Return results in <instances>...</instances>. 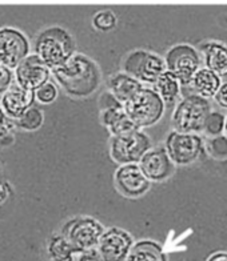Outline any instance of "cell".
I'll return each mask as SVG.
<instances>
[{
	"label": "cell",
	"mask_w": 227,
	"mask_h": 261,
	"mask_svg": "<svg viewBox=\"0 0 227 261\" xmlns=\"http://www.w3.org/2000/svg\"><path fill=\"white\" fill-rule=\"evenodd\" d=\"M165 71V60L146 49H135L123 60V72L132 76L142 84H155Z\"/></svg>",
	"instance_id": "6"
},
{
	"label": "cell",
	"mask_w": 227,
	"mask_h": 261,
	"mask_svg": "<svg viewBox=\"0 0 227 261\" xmlns=\"http://www.w3.org/2000/svg\"><path fill=\"white\" fill-rule=\"evenodd\" d=\"M11 193V187L7 181L0 179V205H3L8 200Z\"/></svg>",
	"instance_id": "32"
},
{
	"label": "cell",
	"mask_w": 227,
	"mask_h": 261,
	"mask_svg": "<svg viewBox=\"0 0 227 261\" xmlns=\"http://www.w3.org/2000/svg\"><path fill=\"white\" fill-rule=\"evenodd\" d=\"M207 261H227V253L226 252H217V253L211 254Z\"/></svg>",
	"instance_id": "33"
},
{
	"label": "cell",
	"mask_w": 227,
	"mask_h": 261,
	"mask_svg": "<svg viewBox=\"0 0 227 261\" xmlns=\"http://www.w3.org/2000/svg\"><path fill=\"white\" fill-rule=\"evenodd\" d=\"M166 71L176 77L180 86H190L196 71L200 68V56L189 44H176L167 51Z\"/></svg>",
	"instance_id": "8"
},
{
	"label": "cell",
	"mask_w": 227,
	"mask_h": 261,
	"mask_svg": "<svg viewBox=\"0 0 227 261\" xmlns=\"http://www.w3.org/2000/svg\"><path fill=\"white\" fill-rule=\"evenodd\" d=\"M34 54L50 69L58 68L75 54V40L65 28L51 25L38 34L34 43Z\"/></svg>",
	"instance_id": "2"
},
{
	"label": "cell",
	"mask_w": 227,
	"mask_h": 261,
	"mask_svg": "<svg viewBox=\"0 0 227 261\" xmlns=\"http://www.w3.org/2000/svg\"><path fill=\"white\" fill-rule=\"evenodd\" d=\"M76 249L63 234H54L47 243V253L51 261H74Z\"/></svg>",
	"instance_id": "22"
},
{
	"label": "cell",
	"mask_w": 227,
	"mask_h": 261,
	"mask_svg": "<svg viewBox=\"0 0 227 261\" xmlns=\"http://www.w3.org/2000/svg\"><path fill=\"white\" fill-rule=\"evenodd\" d=\"M99 119L100 123L110 130L111 136H118V135H123L131 132V130L138 129L126 114L123 104L100 110Z\"/></svg>",
	"instance_id": "17"
},
{
	"label": "cell",
	"mask_w": 227,
	"mask_h": 261,
	"mask_svg": "<svg viewBox=\"0 0 227 261\" xmlns=\"http://www.w3.org/2000/svg\"><path fill=\"white\" fill-rule=\"evenodd\" d=\"M150 148L151 140L141 129L111 136L110 139V156L119 165L138 164Z\"/></svg>",
	"instance_id": "5"
},
{
	"label": "cell",
	"mask_w": 227,
	"mask_h": 261,
	"mask_svg": "<svg viewBox=\"0 0 227 261\" xmlns=\"http://www.w3.org/2000/svg\"><path fill=\"white\" fill-rule=\"evenodd\" d=\"M114 180L119 193L130 199L143 196L151 186L138 164L119 165V168L115 171Z\"/></svg>",
	"instance_id": "14"
},
{
	"label": "cell",
	"mask_w": 227,
	"mask_h": 261,
	"mask_svg": "<svg viewBox=\"0 0 227 261\" xmlns=\"http://www.w3.org/2000/svg\"><path fill=\"white\" fill-rule=\"evenodd\" d=\"M143 87L145 86L141 82L124 72L114 73L107 80V91L123 106L128 100L132 99Z\"/></svg>",
	"instance_id": "16"
},
{
	"label": "cell",
	"mask_w": 227,
	"mask_h": 261,
	"mask_svg": "<svg viewBox=\"0 0 227 261\" xmlns=\"http://www.w3.org/2000/svg\"><path fill=\"white\" fill-rule=\"evenodd\" d=\"M14 128L15 123L12 120H10V119L4 115L3 110H2V107H0V143H2L4 139L10 136Z\"/></svg>",
	"instance_id": "29"
},
{
	"label": "cell",
	"mask_w": 227,
	"mask_h": 261,
	"mask_svg": "<svg viewBox=\"0 0 227 261\" xmlns=\"http://www.w3.org/2000/svg\"><path fill=\"white\" fill-rule=\"evenodd\" d=\"M123 107L130 120L138 129L151 127L158 123L165 114V104L161 96L148 87H143Z\"/></svg>",
	"instance_id": "4"
},
{
	"label": "cell",
	"mask_w": 227,
	"mask_h": 261,
	"mask_svg": "<svg viewBox=\"0 0 227 261\" xmlns=\"http://www.w3.org/2000/svg\"><path fill=\"white\" fill-rule=\"evenodd\" d=\"M117 16L110 10L99 11L93 17L94 28L102 32H108L111 30H114L115 25H117Z\"/></svg>",
	"instance_id": "24"
},
{
	"label": "cell",
	"mask_w": 227,
	"mask_h": 261,
	"mask_svg": "<svg viewBox=\"0 0 227 261\" xmlns=\"http://www.w3.org/2000/svg\"><path fill=\"white\" fill-rule=\"evenodd\" d=\"M104 227L97 219L88 216H78L65 221L60 229V234L79 251L94 249L98 247Z\"/></svg>",
	"instance_id": "7"
},
{
	"label": "cell",
	"mask_w": 227,
	"mask_h": 261,
	"mask_svg": "<svg viewBox=\"0 0 227 261\" xmlns=\"http://www.w3.org/2000/svg\"><path fill=\"white\" fill-rule=\"evenodd\" d=\"M14 83V71L0 64V96H2Z\"/></svg>",
	"instance_id": "28"
},
{
	"label": "cell",
	"mask_w": 227,
	"mask_h": 261,
	"mask_svg": "<svg viewBox=\"0 0 227 261\" xmlns=\"http://www.w3.org/2000/svg\"><path fill=\"white\" fill-rule=\"evenodd\" d=\"M190 86L193 87V90L195 91V95L207 99V97L214 96L217 93L220 86V77L209 68L203 67V68H199L196 71Z\"/></svg>",
	"instance_id": "19"
},
{
	"label": "cell",
	"mask_w": 227,
	"mask_h": 261,
	"mask_svg": "<svg viewBox=\"0 0 227 261\" xmlns=\"http://www.w3.org/2000/svg\"><path fill=\"white\" fill-rule=\"evenodd\" d=\"M207 149L215 159L227 158V139L224 136H214L207 143Z\"/></svg>",
	"instance_id": "27"
},
{
	"label": "cell",
	"mask_w": 227,
	"mask_h": 261,
	"mask_svg": "<svg viewBox=\"0 0 227 261\" xmlns=\"http://www.w3.org/2000/svg\"><path fill=\"white\" fill-rule=\"evenodd\" d=\"M126 261H167L163 248L152 240L134 243Z\"/></svg>",
	"instance_id": "20"
},
{
	"label": "cell",
	"mask_w": 227,
	"mask_h": 261,
	"mask_svg": "<svg viewBox=\"0 0 227 261\" xmlns=\"http://www.w3.org/2000/svg\"><path fill=\"white\" fill-rule=\"evenodd\" d=\"M223 130H224V138L227 139V116L224 117V128H223Z\"/></svg>",
	"instance_id": "34"
},
{
	"label": "cell",
	"mask_w": 227,
	"mask_h": 261,
	"mask_svg": "<svg viewBox=\"0 0 227 261\" xmlns=\"http://www.w3.org/2000/svg\"><path fill=\"white\" fill-rule=\"evenodd\" d=\"M14 123L15 127L20 128V129L36 130L44 123V114L38 107H32L20 119H17Z\"/></svg>",
	"instance_id": "23"
},
{
	"label": "cell",
	"mask_w": 227,
	"mask_h": 261,
	"mask_svg": "<svg viewBox=\"0 0 227 261\" xmlns=\"http://www.w3.org/2000/svg\"><path fill=\"white\" fill-rule=\"evenodd\" d=\"M154 86L155 92L161 96L165 107H171L175 104L179 93H180V84H179L175 76L171 75L169 71H165L155 82Z\"/></svg>",
	"instance_id": "21"
},
{
	"label": "cell",
	"mask_w": 227,
	"mask_h": 261,
	"mask_svg": "<svg viewBox=\"0 0 227 261\" xmlns=\"http://www.w3.org/2000/svg\"><path fill=\"white\" fill-rule=\"evenodd\" d=\"M0 173H2V167H0Z\"/></svg>",
	"instance_id": "35"
},
{
	"label": "cell",
	"mask_w": 227,
	"mask_h": 261,
	"mask_svg": "<svg viewBox=\"0 0 227 261\" xmlns=\"http://www.w3.org/2000/svg\"><path fill=\"white\" fill-rule=\"evenodd\" d=\"M35 100L40 104H51L58 99L59 91L55 83L47 82L35 91Z\"/></svg>",
	"instance_id": "25"
},
{
	"label": "cell",
	"mask_w": 227,
	"mask_h": 261,
	"mask_svg": "<svg viewBox=\"0 0 227 261\" xmlns=\"http://www.w3.org/2000/svg\"><path fill=\"white\" fill-rule=\"evenodd\" d=\"M215 97V101L219 104L222 108L227 110V76L224 77V80L220 83L219 88H218L217 93L214 95Z\"/></svg>",
	"instance_id": "31"
},
{
	"label": "cell",
	"mask_w": 227,
	"mask_h": 261,
	"mask_svg": "<svg viewBox=\"0 0 227 261\" xmlns=\"http://www.w3.org/2000/svg\"><path fill=\"white\" fill-rule=\"evenodd\" d=\"M205 58L206 68L213 71L219 77L227 76V47L217 41L206 43L200 47Z\"/></svg>",
	"instance_id": "18"
},
{
	"label": "cell",
	"mask_w": 227,
	"mask_h": 261,
	"mask_svg": "<svg viewBox=\"0 0 227 261\" xmlns=\"http://www.w3.org/2000/svg\"><path fill=\"white\" fill-rule=\"evenodd\" d=\"M34 103L35 93L23 90L15 83L0 96V107L4 115L12 121L20 119L30 108L34 107Z\"/></svg>",
	"instance_id": "15"
},
{
	"label": "cell",
	"mask_w": 227,
	"mask_h": 261,
	"mask_svg": "<svg viewBox=\"0 0 227 261\" xmlns=\"http://www.w3.org/2000/svg\"><path fill=\"white\" fill-rule=\"evenodd\" d=\"M50 77H51V69L35 54H30L14 69L15 84L31 92H35L43 84L50 82Z\"/></svg>",
	"instance_id": "12"
},
{
	"label": "cell",
	"mask_w": 227,
	"mask_h": 261,
	"mask_svg": "<svg viewBox=\"0 0 227 261\" xmlns=\"http://www.w3.org/2000/svg\"><path fill=\"white\" fill-rule=\"evenodd\" d=\"M138 165L150 182L165 181L175 171V165L169 158L163 145L150 148L139 160Z\"/></svg>",
	"instance_id": "13"
},
{
	"label": "cell",
	"mask_w": 227,
	"mask_h": 261,
	"mask_svg": "<svg viewBox=\"0 0 227 261\" xmlns=\"http://www.w3.org/2000/svg\"><path fill=\"white\" fill-rule=\"evenodd\" d=\"M224 128V116L219 112H210L207 116L203 130L210 136H219Z\"/></svg>",
	"instance_id": "26"
},
{
	"label": "cell",
	"mask_w": 227,
	"mask_h": 261,
	"mask_svg": "<svg viewBox=\"0 0 227 261\" xmlns=\"http://www.w3.org/2000/svg\"><path fill=\"white\" fill-rule=\"evenodd\" d=\"M211 107L209 100L195 93L187 95L176 104L172 114V127L180 134H195L203 130Z\"/></svg>",
	"instance_id": "3"
},
{
	"label": "cell",
	"mask_w": 227,
	"mask_h": 261,
	"mask_svg": "<svg viewBox=\"0 0 227 261\" xmlns=\"http://www.w3.org/2000/svg\"><path fill=\"white\" fill-rule=\"evenodd\" d=\"M74 261H102V258L97 248H94V249H86V251H78Z\"/></svg>",
	"instance_id": "30"
},
{
	"label": "cell",
	"mask_w": 227,
	"mask_h": 261,
	"mask_svg": "<svg viewBox=\"0 0 227 261\" xmlns=\"http://www.w3.org/2000/svg\"><path fill=\"white\" fill-rule=\"evenodd\" d=\"M132 245L134 239L127 230L111 227L104 229L97 249L102 261H126Z\"/></svg>",
	"instance_id": "11"
},
{
	"label": "cell",
	"mask_w": 227,
	"mask_h": 261,
	"mask_svg": "<svg viewBox=\"0 0 227 261\" xmlns=\"http://www.w3.org/2000/svg\"><path fill=\"white\" fill-rule=\"evenodd\" d=\"M30 40L20 30L0 28V64L14 71L16 65L30 55Z\"/></svg>",
	"instance_id": "9"
},
{
	"label": "cell",
	"mask_w": 227,
	"mask_h": 261,
	"mask_svg": "<svg viewBox=\"0 0 227 261\" xmlns=\"http://www.w3.org/2000/svg\"><path fill=\"white\" fill-rule=\"evenodd\" d=\"M58 84L71 97L91 96L102 82L99 65L84 54H74L65 64L51 69Z\"/></svg>",
	"instance_id": "1"
},
{
	"label": "cell",
	"mask_w": 227,
	"mask_h": 261,
	"mask_svg": "<svg viewBox=\"0 0 227 261\" xmlns=\"http://www.w3.org/2000/svg\"><path fill=\"white\" fill-rule=\"evenodd\" d=\"M165 149L174 164L186 165L195 162L200 155L203 141L195 134H180L172 130L167 135Z\"/></svg>",
	"instance_id": "10"
}]
</instances>
